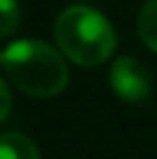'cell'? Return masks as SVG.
Wrapping results in <instances>:
<instances>
[{
	"instance_id": "52a82bcc",
	"label": "cell",
	"mask_w": 157,
	"mask_h": 159,
	"mask_svg": "<svg viewBox=\"0 0 157 159\" xmlns=\"http://www.w3.org/2000/svg\"><path fill=\"white\" fill-rule=\"evenodd\" d=\"M0 97H2L0 120H7V116H9V104H12V95H9V85H7V81H0Z\"/></svg>"
},
{
	"instance_id": "5b68a950",
	"label": "cell",
	"mask_w": 157,
	"mask_h": 159,
	"mask_svg": "<svg viewBox=\"0 0 157 159\" xmlns=\"http://www.w3.org/2000/svg\"><path fill=\"white\" fill-rule=\"evenodd\" d=\"M139 35L148 48L157 51V0H148L139 14Z\"/></svg>"
},
{
	"instance_id": "3957f363",
	"label": "cell",
	"mask_w": 157,
	"mask_h": 159,
	"mask_svg": "<svg viewBox=\"0 0 157 159\" xmlns=\"http://www.w3.org/2000/svg\"><path fill=\"white\" fill-rule=\"evenodd\" d=\"M111 88L116 90V95L122 102L129 104H139L143 99H148L153 92V76L150 69L145 67L141 60L122 56L111 65V74H109Z\"/></svg>"
},
{
	"instance_id": "6da1fadb",
	"label": "cell",
	"mask_w": 157,
	"mask_h": 159,
	"mask_svg": "<svg viewBox=\"0 0 157 159\" xmlns=\"http://www.w3.org/2000/svg\"><path fill=\"white\" fill-rule=\"evenodd\" d=\"M9 81L30 97H56L69 81V69L53 46L39 39H21L2 51Z\"/></svg>"
},
{
	"instance_id": "277c9868",
	"label": "cell",
	"mask_w": 157,
	"mask_h": 159,
	"mask_svg": "<svg viewBox=\"0 0 157 159\" xmlns=\"http://www.w3.org/2000/svg\"><path fill=\"white\" fill-rule=\"evenodd\" d=\"M0 159H39V152L28 136L7 131L0 141Z\"/></svg>"
},
{
	"instance_id": "8992f818",
	"label": "cell",
	"mask_w": 157,
	"mask_h": 159,
	"mask_svg": "<svg viewBox=\"0 0 157 159\" xmlns=\"http://www.w3.org/2000/svg\"><path fill=\"white\" fill-rule=\"evenodd\" d=\"M0 9H2L0 32H2V37H9L19 25V5H16V0H0Z\"/></svg>"
},
{
	"instance_id": "7a4b0ae2",
	"label": "cell",
	"mask_w": 157,
	"mask_h": 159,
	"mask_svg": "<svg viewBox=\"0 0 157 159\" xmlns=\"http://www.w3.org/2000/svg\"><path fill=\"white\" fill-rule=\"evenodd\" d=\"M53 35L60 51L81 67L102 65L116 51V30L97 9L85 5L65 9L56 19Z\"/></svg>"
}]
</instances>
